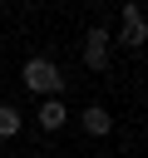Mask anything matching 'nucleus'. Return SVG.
Here are the masks:
<instances>
[{"instance_id": "nucleus-1", "label": "nucleus", "mask_w": 148, "mask_h": 158, "mask_svg": "<svg viewBox=\"0 0 148 158\" xmlns=\"http://www.w3.org/2000/svg\"><path fill=\"white\" fill-rule=\"evenodd\" d=\"M25 84H30L35 94H59V84H64V79H59V69H54L49 59H39V54H35V59H25Z\"/></svg>"}, {"instance_id": "nucleus-2", "label": "nucleus", "mask_w": 148, "mask_h": 158, "mask_svg": "<svg viewBox=\"0 0 148 158\" xmlns=\"http://www.w3.org/2000/svg\"><path fill=\"white\" fill-rule=\"evenodd\" d=\"M143 40H148V25H143V10H138V5L128 0V5H123V44H133V49H138Z\"/></svg>"}, {"instance_id": "nucleus-3", "label": "nucleus", "mask_w": 148, "mask_h": 158, "mask_svg": "<svg viewBox=\"0 0 148 158\" xmlns=\"http://www.w3.org/2000/svg\"><path fill=\"white\" fill-rule=\"evenodd\" d=\"M84 64H89V69H104V64H109V30H89V40H84Z\"/></svg>"}, {"instance_id": "nucleus-4", "label": "nucleus", "mask_w": 148, "mask_h": 158, "mask_svg": "<svg viewBox=\"0 0 148 158\" xmlns=\"http://www.w3.org/2000/svg\"><path fill=\"white\" fill-rule=\"evenodd\" d=\"M79 118H84V128H89V133H109V123H113V118H109V109H104V104H89V109H84V114H79Z\"/></svg>"}, {"instance_id": "nucleus-5", "label": "nucleus", "mask_w": 148, "mask_h": 158, "mask_svg": "<svg viewBox=\"0 0 148 158\" xmlns=\"http://www.w3.org/2000/svg\"><path fill=\"white\" fill-rule=\"evenodd\" d=\"M64 118H69V114H64V104H59V99H49V104L39 109V128H59Z\"/></svg>"}, {"instance_id": "nucleus-6", "label": "nucleus", "mask_w": 148, "mask_h": 158, "mask_svg": "<svg viewBox=\"0 0 148 158\" xmlns=\"http://www.w3.org/2000/svg\"><path fill=\"white\" fill-rule=\"evenodd\" d=\"M15 133H20V114L10 104H0V138H15Z\"/></svg>"}]
</instances>
